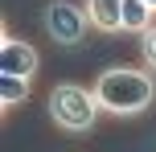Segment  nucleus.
Returning <instances> with one entry per match:
<instances>
[{
    "label": "nucleus",
    "instance_id": "nucleus-2",
    "mask_svg": "<svg viewBox=\"0 0 156 152\" xmlns=\"http://www.w3.org/2000/svg\"><path fill=\"white\" fill-rule=\"evenodd\" d=\"M45 107H49V119L58 123V132H66V136L94 132L99 111H103L99 99H94V87H82V82H58L49 90Z\"/></svg>",
    "mask_w": 156,
    "mask_h": 152
},
{
    "label": "nucleus",
    "instance_id": "nucleus-8",
    "mask_svg": "<svg viewBox=\"0 0 156 152\" xmlns=\"http://www.w3.org/2000/svg\"><path fill=\"white\" fill-rule=\"evenodd\" d=\"M140 58H144V70H152V74H156V25L140 37Z\"/></svg>",
    "mask_w": 156,
    "mask_h": 152
},
{
    "label": "nucleus",
    "instance_id": "nucleus-1",
    "mask_svg": "<svg viewBox=\"0 0 156 152\" xmlns=\"http://www.w3.org/2000/svg\"><path fill=\"white\" fill-rule=\"evenodd\" d=\"M94 99L107 115L136 119L156 103V74L136 70V66H111L94 78Z\"/></svg>",
    "mask_w": 156,
    "mask_h": 152
},
{
    "label": "nucleus",
    "instance_id": "nucleus-3",
    "mask_svg": "<svg viewBox=\"0 0 156 152\" xmlns=\"http://www.w3.org/2000/svg\"><path fill=\"white\" fill-rule=\"evenodd\" d=\"M41 25H45V33L58 41V45L74 49L86 41V29H90V16H86V8L70 4V0H49L45 12H41Z\"/></svg>",
    "mask_w": 156,
    "mask_h": 152
},
{
    "label": "nucleus",
    "instance_id": "nucleus-4",
    "mask_svg": "<svg viewBox=\"0 0 156 152\" xmlns=\"http://www.w3.org/2000/svg\"><path fill=\"white\" fill-rule=\"evenodd\" d=\"M0 70L12 74V78H29L33 82V74L41 70V54L29 45V41L12 37V33L4 29V37H0Z\"/></svg>",
    "mask_w": 156,
    "mask_h": 152
},
{
    "label": "nucleus",
    "instance_id": "nucleus-6",
    "mask_svg": "<svg viewBox=\"0 0 156 152\" xmlns=\"http://www.w3.org/2000/svg\"><path fill=\"white\" fill-rule=\"evenodd\" d=\"M156 25V12L144 0H123V33H136V37H144Z\"/></svg>",
    "mask_w": 156,
    "mask_h": 152
},
{
    "label": "nucleus",
    "instance_id": "nucleus-7",
    "mask_svg": "<svg viewBox=\"0 0 156 152\" xmlns=\"http://www.w3.org/2000/svg\"><path fill=\"white\" fill-rule=\"evenodd\" d=\"M29 99V78H12V74H4L0 78V103H4V111H12L16 103H25Z\"/></svg>",
    "mask_w": 156,
    "mask_h": 152
},
{
    "label": "nucleus",
    "instance_id": "nucleus-9",
    "mask_svg": "<svg viewBox=\"0 0 156 152\" xmlns=\"http://www.w3.org/2000/svg\"><path fill=\"white\" fill-rule=\"evenodd\" d=\"M144 4H148V8H152V12H156V0H144Z\"/></svg>",
    "mask_w": 156,
    "mask_h": 152
},
{
    "label": "nucleus",
    "instance_id": "nucleus-5",
    "mask_svg": "<svg viewBox=\"0 0 156 152\" xmlns=\"http://www.w3.org/2000/svg\"><path fill=\"white\" fill-rule=\"evenodd\" d=\"M82 8L99 33H123V0H86Z\"/></svg>",
    "mask_w": 156,
    "mask_h": 152
}]
</instances>
